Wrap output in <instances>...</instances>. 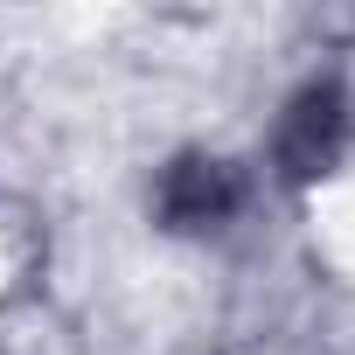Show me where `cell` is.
I'll list each match as a JSON object with an SVG mask.
<instances>
[{
  "label": "cell",
  "instance_id": "obj_1",
  "mask_svg": "<svg viewBox=\"0 0 355 355\" xmlns=\"http://www.w3.org/2000/svg\"><path fill=\"white\" fill-rule=\"evenodd\" d=\"M341 125H348V105L334 84H313L293 98L286 125H279V167L293 174V182H313V174L341 153Z\"/></svg>",
  "mask_w": 355,
  "mask_h": 355
},
{
  "label": "cell",
  "instance_id": "obj_2",
  "mask_svg": "<svg viewBox=\"0 0 355 355\" xmlns=\"http://www.w3.org/2000/svg\"><path fill=\"white\" fill-rule=\"evenodd\" d=\"M230 209V174L216 167V160H182L167 174V189H160V216L167 223H216Z\"/></svg>",
  "mask_w": 355,
  "mask_h": 355
}]
</instances>
